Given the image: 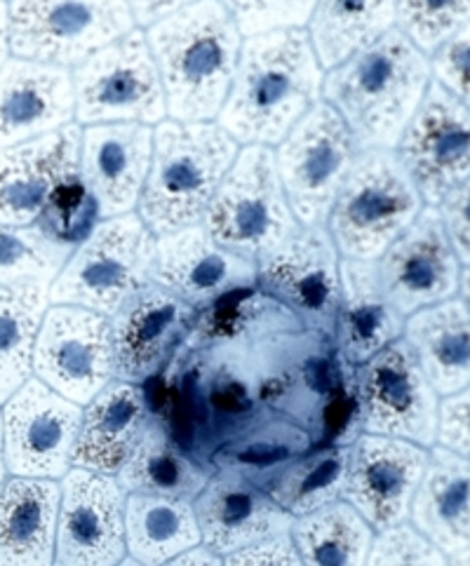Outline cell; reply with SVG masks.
I'll return each mask as SVG.
<instances>
[{
	"instance_id": "29",
	"label": "cell",
	"mask_w": 470,
	"mask_h": 566,
	"mask_svg": "<svg viewBox=\"0 0 470 566\" xmlns=\"http://www.w3.org/2000/svg\"><path fill=\"white\" fill-rule=\"evenodd\" d=\"M403 338L440 398L470 386V306L461 296L409 315Z\"/></svg>"
},
{
	"instance_id": "22",
	"label": "cell",
	"mask_w": 470,
	"mask_h": 566,
	"mask_svg": "<svg viewBox=\"0 0 470 566\" xmlns=\"http://www.w3.org/2000/svg\"><path fill=\"white\" fill-rule=\"evenodd\" d=\"M154 156V127L108 123L83 127L79 177L100 219L137 212Z\"/></svg>"
},
{
	"instance_id": "24",
	"label": "cell",
	"mask_w": 470,
	"mask_h": 566,
	"mask_svg": "<svg viewBox=\"0 0 470 566\" xmlns=\"http://www.w3.org/2000/svg\"><path fill=\"white\" fill-rule=\"evenodd\" d=\"M75 123L71 71L29 60L0 66V150L41 139Z\"/></svg>"
},
{
	"instance_id": "11",
	"label": "cell",
	"mask_w": 470,
	"mask_h": 566,
	"mask_svg": "<svg viewBox=\"0 0 470 566\" xmlns=\"http://www.w3.org/2000/svg\"><path fill=\"white\" fill-rule=\"evenodd\" d=\"M273 150L296 221L327 226L338 188L361 154L342 116L320 99Z\"/></svg>"
},
{
	"instance_id": "6",
	"label": "cell",
	"mask_w": 470,
	"mask_h": 566,
	"mask_svg": "<svg viewBox=\"0 0 470 566\" xmlns=\"http://www.w3.org/2000/svg\"><path fill=\"white\" fill-rule=\"evenodd\" d=\"M154 254L156 238L137 212L94 221L52 280L50 304L81 306L111 319L150 282Z\"/></svg>"
},
{
	"instance_id": "16",
	"label": "cell",
	"mask_w": 470,
	"mask_h": 566,
	"mask_svg": "<svg viewBox=\"0 0 470 566\" xmlns=\"http://www.w3.org/2000/svg\"><path fill=\"white\" fill-rule=\"evenodd\" d=\"M390 306L409 317L459 296L463 263L447 238L438 207H424L409 229L374 261Z\"/></svg>"
},
{
	"instance_id": "2",
	"label": "cell",
	"mask_w": 470,
	"mask_h": 566,
	"mask_svg": "<svg viewBox=\"0 0 470 566\" xmlns=\"http://www.w3.org/2000/svg\"><path fill=\"white\" fill-rule=\"evenodd\" d=\"M430 83V56L395 27L325 71L323 102L342 116L361 150L395 148Z\"/></svg>"
},
{
	"instance_id": "12",
	"label": "cell",
	"mask_w": 470,
	"mask_h": 566,
	"mask_svg": "<svg viewBox=\"0 0 470 566\" xmlns=\"http://www.w3.org/2000/svg\"><path fill=\"white\" fill-rule=\"evenodd\" d=\"M257 290L294 313L309 332L332 342L342 301V254L327 226H301L280 248L257 259Z\"/></svg>"
},
{
	"instance_id": "15",
	"label": "cell",
	"mask_w": 470,
	"mask_h": 566,
	"mask_svg": "<svg viewBox=\"0 0 470 566\" xmlns=\"http://www.w3.org/2000/svg\"><path fill=\"white\" fill-rule=\"evenodd\" d=\"M393 150L424 205L438 207L470 177V111L432 81Z\"/></svg>"
},
{
	"instance_id": "42",
	"label": "cell",
	"mask_w": 470,
	"mask_h": 566,
	"mask_svg": "<svg viewBox=\"0 0 470 566\" xmlns=\"http://www.w3.org/2000/svg\"><path fill=\"white\" fill-rule=\"evenodd\" d=\"M436 447L470 461V386L440 398Z\"/></svg>"
},
{
	"instance_id": "46",
	"label": "cell",
	"mask_w": 470,
	"mask_h": 566,
	"mask_svg": "<svg viewBox=\"0 0 470 566\" xmlns=\"http://www.w3.org/2000/svg\"><path fill=\"white\" fill-rule=\"evenodd\" d=\"M160 566H223V559L219 555H215L212 551H207L205 545H198V548L181 553L179 557L169 559Z\"/></svg>"
},
{
	"instance_id": "19",
	"label": "cell",
	"mask_w": 470,
	"mask_h": 566,
	"mask_svg": "<svg viewBox=\"0 0 470 566\" xmlns=\"http://www.w3.org/2000/svg\"><path fill=\"white\" fill-rule=\"evenodd\" d=\"M428 451L407 440L365 432L351 442L344 501L372 526L374 534L409 522Z\"/></svg>"
},
{
	"instance_id": "37",
	"label": "cell",
	"mask_w": 470,
	"mask_h": 566,
	"mask_svg": "<svg viewBox=\"0 0 470 566\" xmlns=\"http://www.w3.org/2000/svg\"><path fill=\"white\" fill-rule=\"evenodd\" d=\"M75 244L48 223L3 226L0 223V287L52 285Z\"/></svg>"
},
{
	"instance_id": "7",
	"label": "cell",
	"mask_w": 470,
	"mask_h": 566,
	"mask_svg": "<svg viewBox=\"0 0 470 566\" xmlns=\"http://www.w3.org/2000/svg\"><path fill=\"white\" fill-rule=\"evenodd\" d=\"M202 229L221 248L254 261L301 229L282 188L273 148L240 146L236 163L207 207Z\"/></svg>"
},
{
	"instance_id": "1",
	"label": "cell",
	"mask_w": 470,
	"mask_h": 566,
	"mask_svg": "<svg viewBox=\"0 0 470 566\" xmlns=\"http://www.w3.org/2000/svg\"><path fill=\"white\" fill-rule=\"evenodd\" d=\"M320 66L306 29L271 31L242 41L233 83L217 125L238 146L275 148L323 99Z\"/></svg>"
},
{
	"instance_id": "8",
	"label": "cell",
	"mask_w": 470,
	"mask_h": 566,
	"mask_svg": "<svg viewBox=\"0 0 470 566\" xmlns=\"http://www.w3.org/2000/svg\"><path fill=\"white\" fill-rule=\"evenodd\" d=\"M10 54L75 69L137 29L125 0H10Z\"/></svg>"
},
{
	"instance_id": "49",
	"label": "cell",
	"mask_w": 470,
	"mask_h": 566,
	"mask_svg": "<svg viewBox=\"0 0 470 566\" xmlns=\"http://www.w3.org/2000/svg\"><path fill=\"white\" fill-rule=\"evenodd\" d=\"M459 296L470 306V263L463 266L461 271V285H459Z\"/></svg>"
},
{
	"instance_id": "48",
	"label": "cell",
	"mask_w": 470,
	"mask_h": 566,
	"mask_svg": "<svg viewBox=\"0 0 470 566\" xmlns=\"http://www.w3.org/2000/svg\"><path fill=\"white\" fill-rule=\"evenodd\" d=\"M8 480V463H6V444H3V417H0V486Z\"/></svg>"
},
{
	"instance_id": "18",
	"label": "cell",
	"mask_w": 470,
	"mask_h": 566,
	"mask_svg": "<svg viewBox=\"0 0 470 566\" xmlns=\"http://www.w3.org/2000/svg\"><path fill=\"white\" fill-rule=\"evenodd\" d=\"M83 127L71 123L41 139L0 150V223L31 226L81 186Z\"/></svg>"
},
{
	"instance_id": "43",
	"label": "cell",
	"mask_w": 470,
	"mask_h": 566,
	"mask_svg": "<svg viewBox=\"0 0 470 566\" xmlns=\"http://www.w3.org/2000/svg\"><path fill=\"white\" fill-rule=\"evenodd\" d=\"M438 214L442 219L451 248H455L463 266H468L470 263V177L440 200Z\"/></svg>"
},
{
	"instance_id": "28",
	"label": "cell",
	"mask_w": 470,
	"mask_h": 566,
	"mask_svg": "<svg viewBox=\"0 0 470 566\" xmlns=\"http://www.w3.org/2000/svg\"><path fill=\"white\" fill-rule=\"evenodd\" d=\"M409 524L447 557L470 545V461L430 447Z\"/></svg>"
},
{
	"instance_id": "5",
	"label": "cell",
	"mask_w": 470,
	"mask_h": 566,
	"mask_svg": "<svg viewBox=\"0 0 470 566\" xmlns=\"http://www.w3.org/2000/svg\"><path fill=\"white\" fill-rule=\"evenodd\" d=\"M424 207L419 188L393 148L361 150L338 188L327 231L342 259L376 261Z\"/></svg>"
},
{
	"instance_id": "50",
	"label": "cell",
	"mask_w": 470,
	"mask_h": 566,
	"mask_svg": "<svg viewBox=\"0 0 470 566\" xmlns=\"http://www.w3.org/2000/svg\"><path fill=\"white\" fill-rule=\"evenodd\" d=\"M447 566H470V545L455 555L447 557Z\"/></svg>"
},
{
	"instance_id": "23",
	"label": "cell",
	"mask_w": 470,
	"mask_h": 566,
	"mask_svg": "<svg viewBox=\"0 0 470 566\" xmlns=\"http://www.w3.org/2000/svg\"><path fill=\"white\" fill-rule=\"evenodd\" d=\"M194 511L200 545L221 559L257 543L290 534L294 522L269 496L267 489L223 470H215L194 501Z\"/></svg>"
},
{
	"instance_id": "10",
	"label": "cell",
	"mask_w": 470,
	"mask_h": 566,
	"mask_svg": "<svg viewBox=\"0 0 470 566\" xmlns=\"http://www.w3.org/2000/svg\"><path fill=\"white\" fill-rule=\"evenodd\" d=\"M353 398L361 436L436 447L440 395L428 384L405 338L353 369Z\"/></svg>"
},
{
	"instance_id": "41",
	"label": "cell",
	"mask_w": 470,
	"mask_h": 566,
	"mask_svg": "<svg viewBox=\"0 0 470 566\" xmlns=\"http://www.w3.org/2000/svg\"><path fill=\"white\" fill-rule=\"evenodd\" d=\"M432 81L470 111V22L430 54Z\"/></svg>"
},
{
	"instance_id": "30",
	"label": "cell",
	"mask_w": 470,
	"mask_h": 566,
	"mask_svg": "<svg viewBox=\"0 0 470 566\" xmlns=\"http://www.w3.org/2000/svg\"><path fill=\"white\" fill-rule=\"evenodd\" d=\"M313 447L315 440L306 428L267 407L250 426H244L212 451L210 468L269 489L282 470L299 457L309 454Z\"/></svg>"
},
{
	"instance_id": "34",
	"label": "cell",
	"mask_w": 470,
	"mask_h": 566,
	"mask_svg": "<svg viewBox=\"0 0 470 566\" xmlns=\"http://www.w3.org/2000/svg\"><path fill=\"white\" fill-rule=\"evenodd\" d=\"M290 538L304 566H365L374 530L346 501L294 517Z\"/></svg>"
},
{
	"instance_id": "13",
	"label": "cell",
	"mask_w": 470,
	"mask_h": 566,
	"mask_svg": "<svg viewBox=\"0 0 470 566\" xmlns=\"http://www.w3.org/2000/svg\"><path fill=\"white\" fill-rule=\"evenodd\" d=\"M33 376L85 407L116 379L111 319L81 306L50 304L35 338Z\"/></svg>"
},
{
	"instance_id": "31",
	"label": "cell",
	"mask_w": 470,
	"mask_h": 566,
	"mask_svg": "<svg viewBox=\"0 0 470 566\" xmlns=\"http://www.w3.org/2000/svg\"><path fill=\"white\" fill-rule=\"evenodd\" d=\"M212 473L215 470L184 449L154 413L135 451L118 470L116 480L125 494L167 496L194 503Z\"/></svg>"
},
{
	"instance_id": "9",
	"label": "cell",
	"mask_w": 470,
	"mask_h": 566,
	"mask_svg": "<svg viewBox=\"0 0 470 566\" xmlns=\"http://www.w3.org/2000/svg\"><path fill=\"white\" fill-rule=\"evenodd\" d=\"M75 123L81 127L139 123L156 127L167 118L165 90L146 33L132 29L116 43L90 54L71 71Z\"/></svg>"
},
{
	"instance_id": "32",
	"label": "cell",
	"mask_w": 470,
	"mask_h": 566,
	"mask_svg": "<svg viewBox=\"0 0 470 566\" xmlns=\"http://www.w3.org/2000/svg\"><path fill=\"white\" fill-rule=\"evenodd\" d=\"M127 557L142 566H160L200 545L191 501L127 494L125 501Z\"/></svg>"
},
{
	"instance_id": "21",
	"label": "cell",
	"mask_w": 470,
	"mask_h": 566,
	"mask_svg": "<svg viewBox=\"0 0 470 566\" xmlns=\"http://www.w3.org/2000/svg\"><path fill=\"white\" fill-rule=\"evenodd\" d=\"M198 315L156 282H146L111 317L116 379L144 386L160 376L194 332Z\"/></svg>"
},
{
	"instance_id": "17",
	"label": "cell",
	"mask_w": 470,
	"mask_h": 566,
	"mask_svg": "<svg viewBox=\"0 0 470 566\" xmlns=\"http://www.w3.org/2000/svg\"><path fill=\"white\" fill-rule=\"evenodd\" d=\"M52 566H116L127 557L125 489L113 475L71 468L60 480Z\"/></svg>"
},
{
	"instance_id": "4",
	"label": "cell",
	"mask_w": 470,
	"mask_h": 566,
	"mask_svg": "<svg viewBox=\"0 0 470 566\" xmlns=\"http://www.w3.org/2000/svg\"><path fill=\"white\" fill-rule=\"evenodd\" d=\"M240 154L217 123L165 118L154 127V156L137 202V217L154 238L202 223L219 184Z\"/></svg>"
},
{
	"instance_id": "51",
	"label": "cell",
	"mask_w": 470,
	"mask_h": 566,
	"mask_svg": "<svg viewBox=\"0 0 470 566\" xmlns=\"http://www.w3.org/2000/svg\"><path fill=\"white\" fill-rule=\"evenodd\" d=\"M116 566H142L139 562H135V559H132V557H125L121 564H116Z\"/></svg>"
},
{
	"instance_id": "20",
	"label": "cell",
	"mask_w": 470,
	"mask_h": 566,
	"mask_svg": "<svg viewBox=\"0 0 470 566\" xmlns=\"http://www.w3.org/2000/svg\"><path fill=\"white\" fill-rule=\"evenodd\" d=\"M150 282L202 313L233 294L257 290V261L221 248L198 223L156 238Z\"/></svg>"
},
{
	"instance_id": "47",
	"label": "cell",
	"mask_w": 470,
	"mask_h": 566,
	"mask_svg": "<svg viewBox=\"0 0 470 566\" xmlns=\"http://www.w3.org/2000/svg\"><path fill=\"white\" fill-rule=\"evenodd\" d=\"M10 60V12L8 3L0 0V66Z\"/></svg>"
},
{
	"instance_id": "26",
	"label": "cell",
	"mask_w": 470,
	"mask_h": 566,
	"mask_svg": "<svg viewBox=\"0 0 470 566\" xmlns=\"http://www.w3.org/2000/svg\"><path fill=\"white\" fill-rule=\"evenodd\" d=\"M405 319L384 296L374 261L342 259V301L332 344L348 367L365 365L369 357L403 338Z\"/></svg>"
},
{
	"instance_id": "38",
	"label": "cell",
	"mask_w": 470,
	"mask_h": 566,
	"mask_svg": "<svg viewBox=\"0 0 470 566\" xmlns=\"http://www.w3.org/2000/svg\"><path fill=\"white\" fill-rule=\"evenodd\" d=\"M470 22V0H395V27L432 54Z\"/></svg>"
},
{
	"instance_id": "45",
	"label": "cell",
	"mask_w": 470,
	"mask_h": 566,
	"mask_svg": "<svg viewBox=\"0 0 470 566\" xmlns=\"http://www.w3.org/2000/svg\"><path fill=\"white\" fill-rule=\"evenodd\" d=\"M125 3L132 17H135V24L148 29L169 14L200 3V0H125Z\"/></svg>"
},
{
	"instance_id": "14",
	"label": "cell",
	"mask_w": 470,
	"mask_h": 566,
	"mask_svg": "<svg viewBox=\"0 0 470 566\" xmlns=\"http://www.w3.org/2000/svg\"><path fill=\"white\" fill-rule=\"evenodd\" d=\"M0 417L10 475L60 482L73 468V444L83 419L81 405L31 376L10 395Z\"/></svg>"
},
{
	"instance_id": "27",
	"label": "cell",
	"mask_w": 470,
	"mask_h": 566,
	"mask_svg": "<svg viewBox=\"0 0 470 566\" xmlns=\"http://www.w3.org/2000/svg\"><path fill=\"white\" fill-rule=\"evenodd\" d=\"M62 486L10 478L0 486V566H52Z\"/></svg>"
},
{
	"instance_id": "25",
	"label": "cell",
	"mask_w": 470,
	"mask_h": 566,
	"mask_svg": "<svg viewBox=\"0 0 470 566\" xmlns=\"http://www.w3.org/2000/svg\"><path fill=\"white\" fill-rule=\"evenodd\" d=\"M154 419L144 386L113 379L83 407L79 438L73 444V468L100 475H118Z\"/></svg>"
},
{
	"instance_id": "35",
	"label": "cell",
	"mask_w": 470,
	"mask_h": 566,
	"mask_svg": "<svg viewBox=\"0 0 470 566\" xmlns=\"http://www.w3.org/2000/svg\"><path fill=\"white\" fill-rule=\"evenodd\" d=\"M50 308V285L0 287V405L33 376V348Z\"/></svg>"
},
{
	"instance_id": "36",
	"label": "cell",
	"mask_w": 470,
	"mask_h": 566,
	"mask_svg": "<svg viewBox=\"0 0 470 566\" xmlns=\"http://www.w3.org/2000/svg\"><path fill=\"white\" fill-rule=\"evenodd\" d=\"M348 454L351 444L313 447L309 454L282 470L267 492L292 517H304L330 503L344 501Z\"/></svg>"
},
{
	"instance_id": "44",
	"label": "cell",
	"mask_w": 470,
	"mask_h": 566,
	"mask_svg": "<svg viewBox=\"0 0 470 566\" xmlns=\"http://www.w3.org/2000/svg\"><path fill=\"white\" fill-rule=\"evenodd\" d=\"M223 566H304L294 551L290 534L275 536L223 557Z\"/></svg>"
},
{
	"instance_id": "3",
	"label": "cell",
	"mask_w": 470,
	"mask_h": 566,
	"mask_svg": "<svg viewBox=\"0 0 470 566\" xmlns=\"http://www.w3.org/2000/svg\"><path fill=\"white\" fill-rule=\"evenodd\" d=\"M160 73L167 118L215 123L240 60L242 33L219 0L169 14L144 29Z\"/></svg>"
},
{
	"instance_id": "39",
	"label": "cell",
	"mask_w": 470,
	"mask_h": 566,
	"mask_svg": "<svg viewBox=\"0 0 470 566\" xmlns=\"http://www.w3.org/2000/svg\"><path fill=\"white\" fill-rule=\"evenodd\" d=\"M229 10L242 38L271 31L306 29L315 0H219Z\"/></svg>"
},
{
	"instance_id": "33",
	"label": "cell",
	"mask_w": 470,
	"mask_h": 566,
	"mask_svg": "<svg viewBox=\"0 0 470 566\" xmlns=\"http://www.w3.org/2000/svg\"><path fill=\"white\" fill-rule=\"evenodd\" d=\"M395 29V0H315L306 27L325 71Z\"/></svg>"
},
{
	"instance_id": "40",
	"label": "cell",
	"mask_w": 470,
	"mask_h": 566,
	"mask_svg": "<svg viewBox=\"0 0 470 566\" xmlns=\"http://www.w3.org/2000/svg\"><path fill=\"white\" fill-rule=\"evenodd\" d=\"M365 566H447V555L405 522L374 534Z\"/></svg>"
}]
</instances>
